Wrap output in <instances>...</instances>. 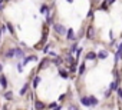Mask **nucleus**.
<instances>
[{
    "instance_id": "f257e3e1",
    "label": "nucleus",
    "mask_w": 122,
    "mask_h": 110,
    "mask_svg": "<svg viewBox=\"0 0 122 110\" xmlns=\"http://www.w3.org/2000/svg\"><path fill=\"white\" fill-rule=\"evenodd\" d=\"M53 30H55L57 34H60V36H65V33H68V30L65 29V26H62L60 23H56V24H53Z\"/></svg>"
},
{
    "instance_id": "f03ea898",
    "label": "nucleus",
    "mask_w": 122,
    "mask_h": 110,
    "mask_svg": "<svg viewBox=\"0 0 122 110\" xmlns=\"http://www.w3.org/2000/svg\"><path fill=\"white\" fill-rule=\"evenodd\" d=\"M122 59V43L119 44V47H118V51H116V54H115V60L116 62H119Z\"/></svg>"
},
{
    "instance_id": "7ed1b4c3",
    "label": "nucleus",
    "mask_w": 122,
    "mask_h": 110,
    "mask_svg": "<svg viewBox=\"0 0 122 110\" xmlns=\"http://www.w3.org/2000/svg\"><path fill=\"white\" fill-rule=\"evenodd\" d=\"M23 56H25V53H23V50L22 49H15V57H17V59H23Z\"/></svg>"
},
{
    "instance_id": "20e7f679",
    "label": "nucleus",
    "mask_w": 122,
    "mask_h": 110,
    "mask_svg": "<svg viewBox=\"0 0 122 110\" xmlns=\"http://www.w3.org/2000/svg\"><path fill=\"white\" fill-rule=\"evenodd\" d=\"M96 56H98L99 59H102V60H103V59H106V56H108V51H106V50H101V51L96 54Z\"/></svg>"
},
{
    "instance_id": "39448f33",
    "label": "nucleus",
    "mask_w": 122,
    "mask_h": 110,
    "mask_svg": "<svg viewBox=\"0 0 122 110\" xmlns=\"http://www.w3.org/2000/svg\"><path fill=\"white\" fill-rule=\"evenodd\" d=\"M0 84H2V87H7V80H6V77L2 74V76H0Z\"/></svg>"
},
{
    "instance_id": "423d86ee",
    "label": "nucleus",
    "mask_w": 122,
    "mask_h": 110,
    "mask_svg": "<svg viewBox=\"0 0 122 110\" xmlns=\"http://www.w3.org/2000/svg\"><path fill=\"white\" fill-rule=\"evenodd\" d=\"M96 57H98V56H96V54H95L93 51H89V53L86 54V59H88V60H95Z\"/></svg>"
},
{
    "instance_id": "0eeeda50",
    "label": "nucleus",
    "mask_w": 122,
    "mask_h": 110,
    "mask_svg": "<svg viewBox=\"0 0 122 110\" xmlns=\"http://www.w3.org/2000/svg\"><path fill=\"white\" fill-rule=\"evenodd\" d=\"M6 57H7V59L15 57V49H10V50H7V51H6Z\"/></svg>"
},
{
    "instance_id": "6e6552de",
    "label": "nucleus",
    "mask_w": 122,
    "mask_h": 110,
    "mask_svg": "<svg viewBox=\"0 0 122 110\" xmlns=\"http://www.w3.org/2000/svg\"><path fill=\"white\" fill-rule=\"evenodd\" d=\"M93 37H95V29L89 27V30H88V39H93Z\"/></svg>"
},
{
    "instance_id": "1a4fd4ad",
    "label": "nucleus",
    "mask_w": 122,
    "mask_h": 110,
    "mask_svg": "<svg viewBox=\"0 0 122 110\" xmlns=\"http://www.w3.org/2000/svg\"><path fill=\"white\" fill-rule=\"evenodd\" d=\"M66 37H68L69 40H73V39H75V34H73V30H72V29H69V30H68V34H66Z\"/></svg>"
},
{
    "instance_id": "9d476101",
    "label": "nucleus",
    "mask_w": 122,
    "mask_h": 110,
    "mask_svg": "<svg viewBox=\"0 0 122 110\" xmlns=\"http://www.w3.org/2000/svg\"><path fill=\"white\" fill-rule=\"evenodd\" d=\"M81 101H82V104H83V106H91L89 97H82V99H81Z\"/></svg>"
},
{
    "instance_id": "9b49d317",
    "label": "nucleus",
    "mask_w": 122,
    "mask_h": 110,
    "mask_svg": "<svg viewBox=\"0 0 122 110\" xmlns=\"http://www.w3.org/2000/svg\"><path fill=\"white\" fill-rule=\"evenodd\" d=\"M89 101H91V106H96L98 104V99L93 97V96H89Z\"/></svg>"
},
{
    "instance_id": "f8f14e48",
    "label": "nucleus",
    "mask_w": 122,
    "mask_h": 110,
    "mask_svg": "<svg viewBox=\"0 0 122 110\" xmlns=\"http://www.w3.org/2000/svg\"><path fill=\"white\" fill-rule=\"evenodd\" d=\"M36 109H37V110H43V109H45V104H43L42 101H36Z\"/></svg>"
},
{
    "instance_id": "ddd939ff",
    "label": "nucleus",
    "mask_w": 122,
    "mask_h": 110,
    "mask_svg": "<svg viewBox=\"0 0 122 110\" xmlns=\"http://www.w3.org/2000/svg\"><path fill=\"white\" fill-rule=\"evenodd\" d=\"M30 60H37V57H36V56H30V57H26V59H25V62H23V63H25V64H26V63H29V62H30Z\"/></svg>"
},
{
    "instance_id": "4468645a",
    "label": "nucleus",
    "mask_w": 122,
    "mask_h": 110,
    "mask_svg": "<svg viewBox=\"0 0 122 110\" xmlns=\"http://www.w3.org/2000/svg\"><path fill=\"white\" fill-rule=\"evenodd\" d=\"M47 64H49V60H47V59H45V60H43V63H40L39 69H45V67H46Z\"/></svg>"
},
{
    "instance_id": "2eb2a0df",
    "label": "nucleus",
    "mask_w": 122,
    "mask_h": 110,
    "mask_svg": "<svg viewBox=\"0 0 122 110\" xmlns=\"http://www.w3.org/2000/svg\"><path fill=\"white\" fill-rule=\"evenodd\" d=\"M40 80H42L40 77H35V80H33V86H35V87H37V86H39V83H40Z\"/></svg>"
},
{
    "instance_id": "dca6fc26",
    "label": "nucleus",
    "mask_w": 122,
    "mask_h": 110,
    "mask_svg": "<svg viewBox=\"0 0 122 110\" xmlns=\"http://www.w3.org/2000/svg\"><path fill=\"white\" fill-rule=\"evenodd\" d=\"M5 97H6L7 100H12V99H13V94H12V92H6V93H5Z\"/></svg>"
},
{
    "instance_id": "f3484780",
    "label": "nucleus",
    "mask_w": 122,
    "mask_h": 110,
    "mask_svg": "<svg viewBox=\"0 0 122 110\" xmlns=\"http://www.w3.org/2000/svg\"><path fill=\"white\" fill-rule=\"evenodd\" d=\"M116 86H118V83H116V82L111 83V86H109V90H115V89H116Z\"/></svg>"
},
{
    "instance_id": "a211bd4d",
    "label": "nucleus",
    "mask_w": 122,
    "mask_h": 110,
    "mask_svg": "<svg viewBox=\"0 0 122 110\" xmlns=\"http://www.w3.org/2000/svg\"><path fill=\"white\" fill-rule=\"evenodd\" d=\"M46 10H47V6H45V5H43V6L40 7V13H42V14H43V13H47Z\"/></svg>"
},
{
    "instance_id": "6ab92c4d",
    "label": "nucleus",
    "mask_w": 122,
    "mask_h": 110,
    "mask_svg": "<svg viewBox=\"0 0 122 110\" xmlns=\"http://www.w3.org/2000/svg\"><path fill=\"white\" fill-rule=\"evenodd\" d=\"M26 90H27V84H25V86L22 87V90H20V94H25V93H26Z\"/></svg>"
},
{
    "instance_id": "aec40b11",
    "label": "nucleus",
    "mask_w": 122,
    "mask_h": 110,
    "mask_svg": "<svg viewBox=\"0 0 122 110\" xmlns=\"http://www.w3.org/2000/svg\"><path fill=\"white\" fill-rule=\"evenodd\" d=\"M68 110H79V109H78V107H76L75 104H71V106L68 107Z\"/></svg>"
},
{
    "instance_id": "412c9836",
    "label": "nucleus",
    "mask_w": 122,
    "mask_h": 110,
    "mask_svg": "<svg viewBox=\"0 0 122 110\" xmlns=\"http://www.w3.org/2000/svg\"><path fill=\"white\" fill-rule=\"evenodd\" d=\"M59 73H60V76H62V77H65V79L68 77V73H66V72H63V70H60Z\"/></svg>"
},
{
    "instance_id": "4be33fe9",
    "label": "nucleus",
    "mask_w": 122,
    "mask_h": 110,
    "mask_svg": "<svg viewBox=\"0 0 122 110\" xmlns=\"http://www.w3.org/2000/svg\"><path fill=\"white\" fill-rule=\"evenodd\" d=\"M66 62H68V63H73V57H72V56H68V57H66Z\"/></svg>"
},
{
    "instance_id": "5701e85b",
    "label": "nucleus",
    "mask_w": 122,
    "mask_h": 110,
    "mask_svg": "<svg viewBox=\"0 0 122 110\" xmlns=\"http://www.w3.org/2000/svg\"><path fill=\"white\" fill-rule=\"evenodd\" d=\"M7 29L10 30V33H12V34L15 33V32H13V27H12V24H10V23H7Z\"/></svg>"
},
{
    "instance_id": "b1692460",
    "label": "nucleus",
    "mask_w": 122,
    "mask_h": 110,
    "mask_svg": "<svg viewBox=\"0 0 122 110\" xmlns=\"http://www.w3.org/2000/svg\"><path fill=\"white\" fill-rule=\"evenodd\" d=\"M17 72H19V73H22V72H23V67H22V64H17Z\"/></svg>"
},
{
    "instance_id": "393cba45",
    "label": "nucleus",
    "mask_w": 122,
    "mask_h": 110,
    "mask_svg": "<svg viewBox=\"0 0 122 110\" xmlns=\"http://www.w3.org/2000/svg\"><path fill=\"white\" fill-rule=\"evenodd\" d=\"M83 72H85V64H82V66H81V69H79V73H81V74H82Z\"/></svg>"
},
{
    "instance_id": "a878e982",
    "label": "nucleus",
    "mask_w": 122,
    "mask_h": 110,
    "mask_svg": "<svg viewBox=\"0 0 122 110\" xmlns=\"http://www.w3.org/2000/svg\"><path fill=\"white\" fill-rule=\"evenodd\" d=\"M60 63H62V59H59V57H57V59L55 60V64H60Z\"/></svg>"
},
{
    "instance_id": "bb28decb",
    "label": "nucleus",
    "mask_w": 122,
    "mask_h": 110,
    "mask_svg": "<svg viewBox=\"0 0 122 110\" xmlns=\"http://www.w3.org/2000/svg\"><path fill=\"white\" fill-rule=\"evenodd\" d=\"M71 72H76V64H72V69H71Z\"/></svg>"
},
{
    "instance_id": "cd10ccee",
    "label": "nucleus",
    "mask_w": 122,
    "mask_h": 110,
    "mask_svg": "<svg viewBox=\"0 0 122 110\" xmlns=\"http://www.w3.org/2000/svg\"><path fill=\"white\" fill-rule=\"evenodd\" d=\"M118 94H119V97L122 99V89H118Z\"/></svg>"
},
{
    "instance_id": "c85d7f7f",
    "label": "nucleus",
    "mask_w": 122,
    "mask_h": 110,
    "mask_svg": "<svg viewBox=\"0 0 122 110\" xmlns=\"http://www.w3.org/2000/svg\"><path fill=\"white\" fill-rule=\"evenodd\" d=\"M76 46H78V44H76V43H75V44H73V46H72V51H76Z\"/></svg>"
},
{
    "instance_id": "c756f323",
    "label": "nucleus",
    "mask_w": 122,
    "mask_h": 110,
    "mask_svg": "<svg viewBox=\"0 0 122 110\" xmlns=\"http://www.w3.org/2000/svg\"><path fill=\"white\" fill-rule=\"evenodd\" d=\"M49 107H50V109H53V107H56V103H52V104H49Z\"/></svg>"
},
{
    "instance_id": "7c9ffc66",
    "label": "nucleus",
    "mask_w": 122,
    "mask_h": 110,
    "mask_svg": "<svg viewBox=\"0 0 122 110\" xmlns=\"http://www.w3.org/2000/svg\"><path fill=\"white\" fill-rule=\"evenodd\" d=\"M106 2H108V3H109V5H112V3H113V2H115V0H106Z\"/></svg>"
},
{
    "instance_id": "2f4dec72",
    "label": "nucleus",
    "mask_w": 122,
    "mask_h": 110,
    "mask_svg": "<svg viewBox=\"0 0 122 110\" xmlns=\"http://www.w3.org/2000/svg\"><path fill=\"white\" fill-rule=\"evenodd\" d=\"M2 9H3V6H2V3H0V10H2Z\"/></svg>"
},
{
    "instance_id": "473e14b6",
    "label": "nucleus",
    "mask_w": 122,
    "mask_h": 110,
    "mask_svg": "<svg viewBox=\"0 0 122 110\" xmlns=\"http://www.w3.org/2000/svg\"><path fill=\"white\" fill-rule=\"evenodd\" d=\"M2 70H3V67H2V64H0V72H2Z\"/></svg>"
},
{
    "instance_id": "72a5a7b5",
    "label": "nucleus",
    "mask_w": 122,
    "mask_h": 110,
    "mask_svg": "<svg viewBox=\"0 0 122 110\" xmlns=\"http://www.w3.org/2000/svg\"><path fill=\"white\" fill-rule=\"evenodd\" d=\"M68 2H69V3H72V2H73V0H68Z\"/></svg>"
}]
</instances>
